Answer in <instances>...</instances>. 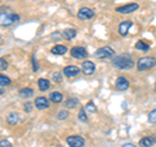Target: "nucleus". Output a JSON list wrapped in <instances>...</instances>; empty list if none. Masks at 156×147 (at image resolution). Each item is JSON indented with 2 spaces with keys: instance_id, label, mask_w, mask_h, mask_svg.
Masks as SVG:
<instances>
[{
  "instance_id": "obj_1",
  "label": "nucleus",
  "mask_w": 156,
  "mask_h": 147,
  "mask_svg": "<svg viewBox=\"0 0 156 147\" xmlns=\"http://www.w3.org/2000/svg\"><path fill=\"white\" fill-rule=\"evenodd\" d=\"M112 64H113L116 68H119V69H130V68H133L134 63H133V59H131L130 55L124 53V55L113 57Z\"/></svg>"
},
{
  "instance_id": "obj_2",
  "label": "nucleus",
  "mask_w": 156,
  "mask_h": 147,
  "mask_svg": "<svg viewBox=\"0 0 156 147\" xmlns=\"http://www.w3.org/2000/svg\"><path fill=\"white\" fill-rule=\"evenodd\" d=\"M156 65V59L155 57H140L136 61V68L138 70H147L151 69Z\"/></svg>"
},
{
  "instance_id": "obj_3",
  "label": "nucleus",
  "mask_w": 156,
  "mask_h": 147,
  "mask_svg": "<svg viewBox=\"0 0 156 147\" xmlns=\"http://www.w3.org/2000/svg\"><path fill=\"white\" fill-rule=\"evenodd\" d=\"M95 57L96 59H103V60H107V59H112L115 57V51L112 50L111 47H101L99 50L95 51Z\"/></svg>"
},
{
  "instance_id": "obj_4",
  "label": "nucleus",
  "mask_w": 156,
  "mask_h": 147,
  "mask_svg": "<svg viewBox=\"0 0 156 147\" xmlns=\"http://www.w3.org/2000/svg\"><path fill=\"white\" fill-rule=\"evenodd\" d=\"M0 17H2V25L3 26H9V25H12V23L18 22V20H20V17L17 16V14H14V13H4V12H2Z\"/></svg>"
},
{
  "instance_id": "obj_5",
  "label": "nucleus",
  "mask_w": 156,
  "mask_h": 147,
  "mask_svg": "<svg viewBox=\"0 0 156 147\" xmlns=\"http://www.w3.org/2000/svg\"><path fill=\"white\" fill-rule=\"evenodd\" d=\"M77 16L80 20H82V21H86V20H90L95 16V12L92 11L91 8H87V7H83V8H81L80 11H78L77 13Z\"/></svg>"
},
{
  "instance_id": "obj_6",
  "label": "nucleus",
  "mask_w": 156,
  "mask_h": 147,
  "mask_svg": "<svg viewBox=\"0 0 156 147\" xmlns=\"http://www.w3.org/2000/svg\"><path fill=\"white\" fill-rule=\"evenodd\" d=\"M66 143L70 147H83L85 139L81 135H70L66 138Z\"/></svg>"
},
{
  "instance_id": "obj_7",
  "label": "nucleus",
  "mask_w": 156,
  "mask_h": 147,
  "mask_svg": "<svg viewBox=\"0 0 156 147\" xmlns=\"http://www.w3.org/2000/svg\"><path fill=\"white\" fill-rule=\"evenodd\" d=\"M70 55L74 57V59H85V57H87V51H86V48L85 47H73L72 50H70Z\"/></svg>"
},
{
  "instance_id": "obj_8",
  "label": "nucleus",
  "mask_w": 156,
  "mask_h": 147,
  "mask_svg": "<svg viewBox=\"0 0 156 147\" xmlns=\"http://www.w3.org/2000/svg\"><path fill=\"white\" fill-rule=\"evenodd\" d=\"M139 8V5L136 3H131V4H126V5H122V7H119L116 9L119 13H122V14H126V13H131L136 11Z\"/></svg>"
},
{
  "instance_id": "obj_9",
  "label": "nucleus",
  "mask_w": 156,
  "mask_h": 147,
  "mask_svg": "<svg viewBox=\"0 0 156 147\" xmlns=\"http://www.w3.org/2000/svg\"><path fill=\"white\" fill-rule=\"evenodd\" d=\"M34 106H35L38 109H47L48 107H50V100L44 96H38L35 102H34Z\"/></svg>"
},
{
  "instance_id": "obj_10",
  "label": "nucleus",
  "mask_w": 156,
  "mask_h": 147,
  "mask_svg": "<svg viewBox=\"0 0 156 147\" xmlns=\"http://www.w3.org/2000/svg\"><path fill=\"white\" fill-rule=\"evenodd\" d=\"M80 68L76 66V65H68L64 68V70H62V73L68 77V78H72V77H76L78 76V73H80Z\"/></svg>"
},
{
  "instance_id": "obj_11",
  "label": "nucleus",
  "mask_w": 156,
  "mask_h": 147,
  "mask_svg": "<svg viewBox=\"0 0 156 147\" xmlns=\"http://www.w3.org/2000/svg\"><path fill=\"white\" fill-rule=\"evenodd\" d=\"M82 72H83L86 76H91L92 73L95 72V64L90 60L83 61V64H82Z\"/></svg>"
},
{
  "instance_id": "obj_12",
  "label": "nucleus",
  "mask_w": 156,
  "mask_h": 147,
  "mask_svg": "<svg viewBox=\"0 0 156 147\" xmlns=\"http://www.w3.org/2000/svg\"><path fill=\"white\" fill-rule=\"evenodd\" d=\"M131 26H133V22H131V21H124V22H121L120 26H119V33H120V35L125 37L126 34L129 33V30H130Z\"/></svg>"
},
{
  "instance_id": "obj_13",
  "label": "nucleus",
  "mask_w": 156,
  "mask_h": 147,
  "mask_svg": "<svg viewBox=\"0 0 156 147\" xmlns=\"http://www.w3.org/2000/svg\"><path fill=\"white\" fill-rule=\"evenodd\" d=\"M116 87L119 89L120 91H124V90H128L129 89V81L124 77H119L116 80Z\"/></svg>"
},
{
  "instance_id": "obj_14",
  "label": "nucleus",
  "mask_w": 156,
  "mask_h": 147,
  "mask_svg": "<svg viewBox=\"0 0 156 147\" xmlns=\"http://www.w3.org/2000/svg\"><path fill=\"white\" fill-rule=\"evenodd\" d=\"M156 143V138L152 135H148V137H143L142 139L139 141V146L142 147H151Z\"/></svg>"
},
{
  "instance_id": "obj_15",
  "label": "nucleus",
  "mask_w": 156,
  "mask_h": 147,
  "mask_svg": "<svg viewBox=\"0 0 156 147\" xmlns=\"http://www.w3.org/2000/svg\"><path fill=\"white\" fill-rule=\"evenodd\" d=\"M38 87L41 91H46L50 89V81L46 80V78H39L38 80Z\"/></svg>"
},
{
  "instance_id": "obj_16",
  "label": "nucleus",
  "mask_w": 156,
  "mask_h": 147,
  "mask_svg": "<svg viewBox=\"0 0 156 147\" xmlns=\"http://www.w3.org/2000/svg\"><path fill=\"white\" fill-rule=\"evenodd\" d=\"M51 52L53 53V55H64V53L68 52V50H66V47H65V46L57 45V46H55V47H52Z\"/></svg>"
},
{
  "instance_id": "obj_17",
  "label": "nucleus",
  "mask_w": 156,
  "mask_h": 147,
  "mask_svg": "<svg viewBox=\"0 0 156 147\" xmlns=\"http://www.w3.org/2000/svg\"><path fill=\"white\" fill-rule=\"evenodd\" d=\"M50 100L53 103H60L62 102V94L60 91H53L50 94Z\"/></svg>"
},
{
  "instance_id": "obj_18",
  "label": "nucleus",
  "mask_w": 156,
  "mask_h": 147,
  "mask_svg": "<svg viewBox=\"0 0 156 147\" xmlns=\"http://www.w3.org/2000/svg\"><path fill=\"white\" fill-rule=\"evenodd\" d=\"M7 122H8V125H16L17 122H18V115L17 113H14V112H12V113H9L8 117H7Z\"/></svg>"
},
{
  "instance_id": "obj_19",
  "label": "nucleus",
  "mask_w": 156,
  "mask_h": 147,
  "mask_svg": "<svg viewBox=\"0 0 156 147\" xmlns=\"http://www.w3.org/2000/svg\"><path fill=\"white\" fill-rule=\"evenodd\" d=\"M77 104H80V102H78L77 98H70V99H68L65 102L64 106L66 107V108H76Z\"/></svg>"
},
{
  "instance_id": "obj_20",
  "label": "nucleus",
  "mask_w": 156,
  "mask_h": 147,
  "mask_svg": "<svg viewBox=\"0 0 156 147\" xmlns=\"http://www.w3.org/2000/svg\"><path fill=\"white\" fill-rule=\"evenodd\" d=\"M62 35H64L66 39H73V38H76L77 31L74 29H66V30L62 31Z\"/></svg>"
},
{
  "instance_id": "obj_21",
  "label": "nucleus",
  "mask_w": 156,
  "mask_h": 147,
  "mask_svg": "<svg viewBox=\"0 0 156 147\" xmlns=\"http://www.w3.org/2000/svg\"><path fill=\"white\" fill-rule=\"evenodd\" d=\"M33 94H34V91H33V89H30V87H25V89L20 90V95L22 98H30V96H33Z\"/></svg>"
},
{
  "instance_id": "obj_22",
  "label": "nucleus",
  "mask_w": 156,
  "mask_h": 147,
  "mask_svg": "<svg viewBox=\"0 0 156 147\" xmlns=\"http://www.w3.org/2000/svg\"><path fill=\"white\" fill-rule=\"evenodd\" d=\"M135 48L136 50H140V51H144V52H147L150 50V46L147 45V43H144L142 41H139V42H136L135 43Z\"/></svg>"
},
{
  "instance_id": "obj_23",
  "label": "nucleus",
  "mask_w": 156,
  "mask_h": 147,
  "mask_svg": "<svg viewBox=\"0 0 156 147\" xmlns=\"http://www.w3.org/2000/svg\"><path fill=\"white\" fill-rule=\"evenodd\" d=\"M85 109H86V112H87V115L95 113V112L98 111V109H96V106H95L92 102H89V103H87L86 107H85Z\"/></svg>"
},
{
  "instance_id": "obj_24",
  "label": "nucleus",
  "mask_w": 156,
  "mask_h": 147,
  "mask_svg": "<svg viewBox=\"0 0 156 147\" xmlns=\"http://www.w3.org/2000/svg\"><path fill=\"white\" fill-rule=\"evenodd\" d=\"M87 112H86V109L85 108H81L80 109V115H78V119H80L82 122H87V120H89V119H87Z\"/></svg>"
},
{
  "instance_id": "obj_25",
  "label": "nucleus",
  "mask_w": 156,
  "mask_h": 147,
  "mask_svg": "<svg viewBox=\"0 0 156 147\" xmlns=\"http://www.w3.org/2000/svg\"><path fill=\"white\" fill-rule=\"evenodd\" d=\"M0 85H2V87L9 86V85H11V80H9L8 77H5L4 74H2V76H0Z\"/></svg>"
},
{
  "instance_id": "obj_26",
  "label": "nucleus",
  "mask_w": 156,
  "mask_h": 147,
  "mask_svg": "<svg viewBox=\"0 0 156 147\" xmlns=\"http://www.w3.org/2000/svg\"><path fill=\"white\" fill-rule=\"evenodd\" d=\"M148 121L151 122V124H156V108L152 109L148 113Z\"/></svg>"
},
{
  "instance_id": "obj_27",
  "label": "nucleus",
  "mask_w": 156,
  "mask_h": 147,
  "mask_svg": "<svg viewBox=\"0 0 156 147\" xmlns=\"http://www.w3.org/2000/svg\"><path fill=\"white\" fill-rule=\"evenodd\" d=\"M52 78H53V81H55V82H61V80H62L61 73H60V72H55V73H52Z\"/></svg>"
},
{
  "instance_id": "obj_28",
  "label": "nucleus",
  "mask_w": 156,
  "mask_h": 147,
  "mask_svg": "<svg viewBox=\"0 0 156 147\" xmlns=\"http://www.w3.org/2000/svg\"><path fill=\"white\" fill-rule=\"evenodd\" d=\"M68 115H69V113H68L66 111H60L57 113V119L58 120H65V119H68Z\"/></svg>"
},
{
  "instance_id": "obj_29",
  "label": "nucleus",
  "mask_w": 156,
  "mask_h": 147,
  "mask_svg": "<svg viewBox=\"0 0 156 147\" xmlns=\"http://www.w3.org/2000/svg\"><path fill=\"white\" fill-rule=\"evenodd\" d=\"M0 68H2V70H4V69H7V68H8V63L4 60V59L0 60Z\"/></svg>"
},
{
  "instance_id": "obj_30",
  "label": "nucleus",
  "mask_w": 156,
  "mask_h": 147,
  "mask_svg": "<svg viewBox=\"0 0 156 147\" xmlns=\"http://www.w3.org/2000/svg\"><path fill=\"white\" fill-rule=\"evenodd\" d=\"M38 69H39V65H38V63L35 60V56H33V70L37 72Z\"/></svg>"
},
{
  "instance_id": "obj_31",
  "label": "nucleus",
  "mask_w": 156,
  "mask_h": 147,
  "mask_svg": "<svg viewBox=\"0 0 156 147\" xmlns=\"http://www.w3.org/2000/svg\"><path fill=\"white\" fill-rule=\"evenodd\" d=\"M0 147H12V145H11V142L3 139L2 142H0Z\"/></svg>"
},
{
  "instance_id": "obj_32",
  "label": "nucleus",
  "mask_w": 156,
  "mask_h": 147,
  "mask_svg": "<svg viewBox=\"0 0 156 147\" xmlns=\"http://www.w3.org/2000/svg\"><path fill=\"white\" fill-rule=\"evenodd\" d=\"M23 109L25 112H31V103H25V106H23Z\"/></svg>"
},
{
  "instance_id": "obj_33",
  "label": "nucleus",
  "mask_w": 156,
  "mask_h": 147,
  "mask_svg": "<svg viewBox=\"0 0 156 147\" xmlns=\"http://www.w3.org/2000/svg\"><path fill=\"white\" fill-rule=\"evenodd\" d=\"M122 147H135V146L131 143H125V145H122Z\"/></svg>"
},
{
  "instance_id": "obj_34",
  "label": "nucleus",
  "mask_w": 156,
  "mask_h": 147,
  "mask_svg": "<svg viewBox=\"0 0 156 147\" xmlns=\"http://www.w3.org/2000/svg\"><path fill=\"white\" fill-rule=\"evenodd\" d=\"M155 91H156V83H155Z\"/></svg>"
}]
</instances>
